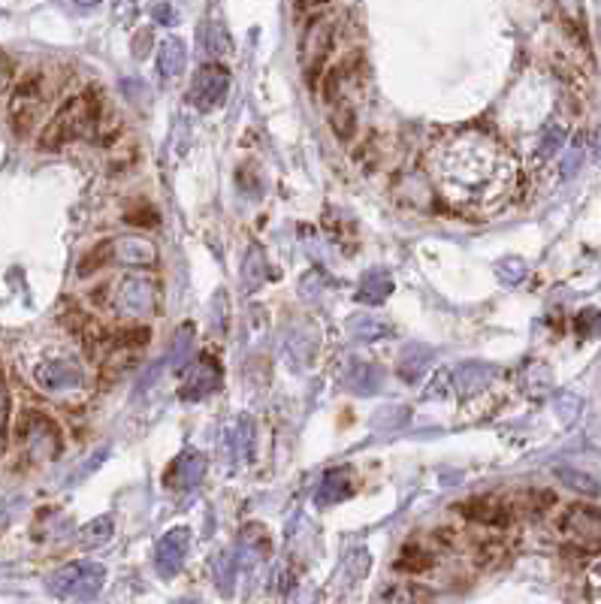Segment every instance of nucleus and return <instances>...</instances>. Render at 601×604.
Listing matches in <instances>:
<instances>
[{
    "instance_id": "4468645a",
    "label": "nucleus",
    "mask_w": 601,
    "mask_h": 604,
    "mask_svg": "<svg viewBox=\"0 0 601 604\" xmlns=\"http://www.w3.org/2000/svg\"><path fill=\"white\" fill-rule=\"evenodd\" d=\"M351 493H354L351 472H348V468H336V472H329L324 481H320L318 493H315V504H320V508H329V504L345 502Z\"/></svg>"
},
{
    "instance_id": "6ab92c4d",
    "label": "nucleus",
    "mask_w": 601,
    "mask_h": 604,
    "mask_svg": "<svg viewBox=\"0 0 601 604\" xmlns=\"http://www.w3.org/2000/svg\"><path fill=\"white\" fill-rule=\"evenodd\" d=\"M196 40H200V46L209 58H221L230 49V34L221 19H205L200 31H196Z\"/></svg>"
},
{
    "instance_id": "bb28decb",
    "label": "nucleus",
    "mask_w": 601,
    "mask_h": 604,
    "mask_svg": "<svg viewBox=\"0 0 601 604\" xmlns=\"http://www.w3.org/2000/svg\"><path fill=\"white\" fill-rule=\"evenodd\" d=\"M110 535H112V517H97V520L88 523L82 532H79L82 544H88V547L103 544V541H110Z\"/></svg>"
},
{
    "instance_id": "dca6fc26",
    "label": "nucleus",
    "mask_w": 601,
    "mask_h": 604,
    "mask_svg": "<svg viewBox=\"0 0 601 604\" xmlns=\"http://www.w3.org/2000/svg\"><path fill=\"white\" fill-rule=\"evenodd\" d=\"M492 378H496V366L487 363H465L453 372V384L463 396H474L478 390H483Z\"/></svg>"
},
{
    "instance_id": "cd10ccee",
    "label": "nucleus",
    "mask_w": 601,
    "mask_h": 604,
    "mask_svg": "<svg viewBox=\"0 0 601 604\" xmlns=\"http://www.w3.org/2000/svg\"><path fill=\"white\" fill-rule=\"evenodd\" d=\"M559 477L571 486V490H577V493H587V495H598L601 493V486L592 481L589 475L574 472V468H559Z\"/></svg>"
},
{
    "instance_id": "5701e85b",
    "label": "nucleus",
    "mask_w": 601,
    "mask_h": 604,
    "mask_svg": "<svg viewBox=\"0 0 601 604\" xmlns=\"http://www.w3.org/2000/svg\"><path fill=\"white\" fill-rule=\"evenodd\" d=\"M266 275H269V266H266L263 251H260L257 245H251L248 254H245V264H242V287H245L248 293L257 291V287H263Z\"/></svg>"
},
{
    "instance_id": "4c0bfd02",
    "label": "nucleus",
    "mask_w": 601,
    "mask_h": 604,
    "mask_svg": "<svg viewBox=\"0 0 601 604\" xmlns=\"http://www.w3.org/2000/svg\"><path fill=\"white\" fill-rule=\"evenodd\" d=\"M6 79H10V64H6V58H0V88L6 85Z\"/></svg>"
},
{
    "instance_id": "20e7f679",
    "label": "nucleus",
    "mask_w": 601,
    "mask_h": 604,
    "mask_svg": "<svg viewBox=\"0 0 601 604\" xmlns=\"http://www.w3.org/2000/svg\"><path fill=\"white\" fill-rule=\"evenodd\" d=\"M106 583V568L100 562H70L49 574V592L61 601H91Z\"/></svg>"
},
{
    "instance_id": "9b49d317",
    "label": "nucleus",
    "mask_w": 601,
    "mask_h": 604,
    "mask_svg": "<svg viewBox=\"0 0 601 604\" xmlns=\"http://www.w3.org/2000/svg\"><path fill=\"white\" fill-rule=\"evenodd\" d=\"M205 477V456L200 450H182L167 468V486L173 490H194Z\"/></svg>"
},
{
    "instance_id": "7c9ffc66",
    "label": "nucleus",
    "mask_w": 601,
    "mask_h": 604,
    "mask_svg": "<svg viewBox=\"0 0 601 604\" xmlns=\"http://www.w3.org/2000/svg\"><path fill=\"white\" fill-rule=\"evenodd\" d=\"M496 275L501 284H520L526 275V266L520 264V260H501V264L496 266Z\"/></svg>"
},
{
    "instance_id": "423d86ee",
    "label": "nucleus",
    "mask_w": 601,
    "mask_h": 604,
    "mask_svg": "<svg viewBox=\"0 0 601 604\" xmlns=\"http://www.w3.org/2000/svg\"><path fill=\"white\" fill-rule=\"evenodd\" d=\"M106 302L112 305V312L124 314V318H146L157 305V287L142 275H124L110 284Z\"/></svg>"
},
{
    "instance_id": "f3484780",
    "label": "nucleus",
    "mask_w": 601,
    "mask_h": 604,
    "mask_svg": "<svg viewBox=\"0 0 601 604\" xmlns=\"http://www.w3.org/2000/svg\"><path fill=\"white\" fill-rule=\"evenodd\" d=\"M157 67H160V76H167V79L182 76L185 67H187V49H185V43L176 40V37H169V40L160 43Z\"/></svg>"
},
{
    "instance_id": "f03ea898",
    "label": "nucleus",
    "mask_w": 601,
    "mask_h": 604,
    "mask_svg": "<svg viewBox=\"0 0 601 604\" xmlns=\"http://www.w3.org/2000/svg\"><path fill=\"white\" fill-rule=\"evenodd\" d=\"M97 121H100V97L94 91H82V94H76L73 101H67L61 106L58 115L46 128V133H43L40 146L58 149L70 139L88 137V133L97 128Z\"/></svg>"
},
{
    "instance_id": "58836bf2",
    "label": "nucleus",
    "mask_w": 601,
    "mask_h": 604,
    "mask_svg": "<svg viewBox=\"0 0 601 604\" xmlns=\"http://www.w3.org/2000/svg\"><path fill=\"white\" fill-rule=\"evenodd\" d=\"M596 158H598V164H601V130L596 133Z\"/></svg>"
},
{
    "instance_id": "412c9836",
    "label": "nucleus",
    "mask_w": 601,
    "mask_h": 604,
    "mask_svg": "<svg viewBox=\"0 0 601 604\" xmlns=\"http://www.w3.org/2000/svg\"><path fill=\"white\" fill-rule=\"evenodd\" d=\"M429 360H433V350H429L426 345H408L399 354L396 372H399V378H405V381H417V378L426 372Z\"/></svg>"
},
{
    "instance_id": "393cba45",
    "label": "nucleus",
    "mask_w": 601,
    "mask_h": 604,
    "mask_svg": "<svg viewBox=\"0 0 601 604\" xmlns=\"http://www.w3.org/2000/svg\"><path fill=\"white\" fill-rule=\"evenodd\" d=\"M460 511L465 513V517L481 520V523H499V520H501L499 504L490 502V499H472V502L460 504Z\"/></svg>"
},
{
    "instance_id": "f257e3e1",
    "label": "nucleus",
    "mask_w": 601,
    "mask_h": 604,
    "mask_svg": "<svg viewBox=\"0 0 601 604\" xmlns=\"http://www.w3.org/2000/svg\"><path fill=\"white\" fill-rule=\"evenodd\" d=\"M429 176L453 209L492 218L517 187V164L487 133L469 130L429 151Z\"/></svg>"
},
{
    "instance_id": "c85d7f7f",
    "label": "nucleus",
    "mask_w": 601,
    "mask_h": 604,
    "mask_svg": "<svg viewBox=\"0 0 601 604\" xmlns=\"http://www.w3.org/2000/svg\"><path fill=\"white\" fill-rule=\"evenodd\" d=\"M562 139H565V130L559 128V124H550V128L544 130V137H541V146H538V158L556 155L559 146H562Z\"/></svg>"
},
{
    "instance_id": "1a4fd4ad",
    "label": "nucleus",
    "mask_w": 601,
    "mask_h": 604,
    "mask_svg": "<svg viewBox=\"0 0 601 604\" xmlns=\"http://www.w3.org/2000/svg\"><path fill=\"white\" fill-rule=\"evenodd\" d=\"M329 46H333V24H329L327 19H315L311 22V28L306 31V40H302V49H300L302 70L309 73V79L315 73H320L324 58L329 55Z\"/></svg>"
},
{
    "instance_id": "2eb2a0df",
    "label": "nucleus",
    "mask_w": 601,
    "mask_h": 604,
    "mask_svg": "<svg viewBox=\"0 0 601 604\" xmlns=\"http://www.w3.org/2000/svg\"><path fill=\"white\" fill-rule=\"evenodd\" d=\"M254 450V423L251 417L233 420V427L224 432V454L230 459H248Z\"/></svg>"
},
{
    "instance_id": "2f4dec72",
    "label": "nucleus",
    "mask_w": 601,
    "mask_h": 604,
    "mask_svg": "<svg viewBox=\"0 0 601 604\" xmlns=\"http://www.w3.org/2000/svg\"><path fill=\"white\" fill-rule=\"evenodd\" d=\"M556 411H559V417L565 423H571L574 417H577V411H580V399H577V396H571V393H562L559 399H556Z\"/></svg>"
},
{
    "instance_id": "c756f323",
    "label": "nucleus",
    "mask_w": 601,
    "mask_h": 604,
    "mask_svg": "<svg viewBox=\"0 0 601 604\" xmlns=\"http://www.w3.org/2000/svg\"><path fill=\"white\" fill-rule=\"evenodd\" d=\"M574 327H577V332H580L583 339L598 336V332H601V312H598V309L580 312V314H577V323H574Z\"/></svg>"
},
{
    "instance_id": "ddd939ff",
    "label": "nucleus",
    "mask_w": 601,
    "mask_h": 604,
    "mask_svg": "<svg viewBox=\"0 0 601 604\" xmlns=\"http://www.w3.org/2000/svg\"><path fill=\"white\" fill-rule=\"evenodd\" d=\"M342 384L357 396H375L384 384V372L375 363H351L342 372Z\"/></svg>"
},
{
    "instance_id": "72a5a7b5",
    "label": "nucleus",
    "mask_w": 601,
    "mask_h": 604,
    "mask_svg": "<svg viewBox=\"0 0 601 604\" xmlns=\"http://www.w3.org/2000/svg\"><path fill=\"white\" fill-rule=\"evenodd\" d=\"M4 441H6V387L4 378H0V454H4Z\"/></svg>"
},
{
    "instance_id": "4be33fe9",
    "label": "nucleus",
    "mask_w": 601,
    "mask_h": 604,
    "mask_svg": "<svg viewBox=\"0 0 601 604\" xmlns=\"http://www.w3.org/2000/svg\"><path fill=\"white\" fill-rule=\"evenodd\" d=\"M387 332H390V323L375 318V314H369V312H363V314H357V318L348 321V336H351L354 341H375V339L387 336Z\"/></svg>"
},
{
    "instance_id": "473e14b6",
    "label": "nucleus",
    "mask_w": 601,
    "mask_h": 604,
    "mask_svg": "<svg viewBox=\"0 0 601 604\" xmlns=\"http://www.w3.org/2000/svg\"><path fill=\"white\" fill-rule=\"evenodd\" d=\"M387 604H417V590H411V586H399V590H393L387 595Z\"/></svg>"
},
{
    "instance_id": "f8f14e48",
    "label": "nucleus",
    "mask_w": 601,
    "mask_h": 604,
    "mask_svg": "<svg viewBox=\"0 0 601 604\" xmlns=\"http://www.w3.org/2000/svg\"><path fill=\"white\" fill-rule=\"evenodd\" d=\"M218 384H221V369L209 354H205V357L196 360L194 375L185 381L182 399H203V396H209L212 390H218Z\"/></svg>"
},
{
    "instance_id": "f704fd0d",
    "label": "nucleus",
    "mask_w": 601,
    "mask_h": 604,
    "mask_svg": "<svg viewBox=\"0 0 601 604\" xmlns=\"http://www.w3.org/2000/svg\"><path fill=\"white\" fill-rule=\"evenodd\" d=\"M151 15L157 19V24H176V10L169 4H157L155 10H151Z\"/></svg>"
},
{
    "instance_id": "9d476101",
    "label": "nucleus",
    "mask_w": 601,
    "mask_h": 604,
    "mask_svg": "<svg viewBox=\"0 0 601 604\" xmlns=\"http://www.w3.org/2000/svg\"><path fill=\"white\" fill-rule=\"evenodd\" d=\"M187 544H191V532H187L185 526L167 532V535L157 541V547H155V568H157L160 577H173V574L182 571L185 556H187Z\"/></svg>"
},
{
    "instance_id": "c9c22d12",
    "label": "nucleus",
    "mask_w": 601,
    "mask_h": 604,
    "mask_svg": "<svg viewBox=\"0 0 601 604\" xmlns=\"http://www.w3.org/2000/svg\"><path fill=\"white\" fill-rule=\"evenodd\" d=\"M580 146H574L571 149V158H565V176H574V169H577V160H580Z\"/></svg>"
},
{
    "instance_id": "6e6552de",
    "label": "nucleus",
    "mask_w": 601,
    "mask_h": 604,
    "mask_svg": "<svg viewBox=\"0 0 601 604\" xmlns=\"http://www.w3.org/2000/svg\"><path fill=\"white\" fill-rule=\"evenodd\" d=\"M227 91H230V70L221 64H209L196 70L191 82V103L196 110H215V106L227 101Z\"/></svg>"
},
{
    "instance_id": "a878e982",
    "label": "nucleus",
    "mask_w": 601,
    "mask_h": 604,
    "mask_svg": "<svg viewBox=\"0 0 601 604\" xmlns=\"http://www.w3.org/2000/svg\"><path fill=\"white\" fill-rule=\"evenodd\" d=\"M233 577H236V556L233 553H221L215 556V583L224 595L233 592Z\"/></svg>"
},
{
    "instance_id": "a211bd4d",
    "label": "nucleus",
    "mask_w": 601,
    "mask_h": 604,
    "mask_svg": "<svg viewBox=\"0 0 601 604\" xmlns=\"http://www.w3.org/2000/svg\"><path fill=\"white\" fill-rule=\"evenodd\" d=\"M393 291V278L384 273V269H369L360 282V291H357V300L366 305H381Z\"/></svg>"
},
{
    "instance_id": "39448f33",
    "label": "nucleus",
    "mask_w": 601,
    "mask_h": 604,
    "mask_svg": "<svg viewBox=\"0 0 601 604\" xmlns=\"http://www.w3.org/2000/svg\"><path fill=\"white\" fill-rule=\"evenodd\" d=\"M33 384H37L43 393L55 396V399H67V396L82 393L85 369L76 357L58 354V357L40 360V363L33 366Z\"/></svg>"
},
{
    "instance_id": "aec40b11",
    "label": "nucleus",
    "mask_w": 601,
    "mask_h": 604,
    "mask_svg": "<svg viewBox=\"0 0 601 604\" xmlns=\"http://www.w3.org/2000/svg\"><path fill=\"white\" fill-rule=\"evenodd\" d=\"M318 348V332L311 327H296V332L287 339V357H291V366L302 369L309 366V360L315 357Z\"/></svg>"
},
{
    "instance_id": "0eeeda50",
    "label": "nucleus",
    "mask_w": 601,
    "mask_h": 604,
    "mask_svg": "<svg viewBox=\"0 0 601 604\" xmlns=\"http://www.w3.org/2000/svg\"><path fill=\"white\" fill-rule=\"evenodd\" d=\"M19 438L24 441V447H28V454L33 459H55L61 450L58 427L46 414H37V411H28L19 420Z\"/></svg>"
},
{
    "instance_id": "7ed1b4c3",
    "label": "nucleus",
    "mask_w": 601,
    "mask_h": 604,
    "mask_svg": "<svg viewBox=\"0 0 601 604\" xmlns=\"http://www.w3.org/2000/svg\"><path fill=\"white\" fill-rule=\"evenodd\" d=\"M157 251L151 245V239L142 236H115L106 239L103 245H97L91 254H85L82 266H79V275H91L94 269L100 266H155Z\"/></svg>"
},
{
    "instance_id": "b1692460",
    "label": "nucleus",
    "mask_w": 601,
    "mask_h": 604,
    "mask_svg": "<svg viewBox=\"0 0 601 604\" xmlns=\"http://www.w3.org/2000/svg\"><path fill=\"white\" fill-rule=\"evenodd\" d=\"M191 350H194V327L185 323L173 336V348H169V354L164 357V369H178L185 360H191Z\"/></svg>"
},
{
    "instance_id": "e433bc0d",
    "label": "nucleus",
    "mask_w": 601,
    "mask_h": 604,
    "mask_svg": "<svg viewBox=\"0 0 601 604\" xmlns=\"http://www.w3.org/2000/svg\"><path fill=\"white\" fill-rule=\"evenodd\" d=\"M133 43H137V49H133V55L142 58V55H146V43H151V34H148V31H142L139 37L133 40Z\"/></svg>"
}]
</instances>
